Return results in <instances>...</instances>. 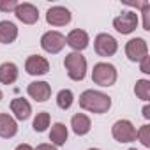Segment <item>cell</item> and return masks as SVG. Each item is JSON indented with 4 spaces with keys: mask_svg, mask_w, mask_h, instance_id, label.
<instances>
[{
    "mask_svg": "<svg viewBox=\"0 0 150 150\" xmlns=\"http://www.w3.org/2000/svg\"><path fill=\"white\" fill-rule=\"evenodd\" d=\"M80 108L85 110V111H90V113H96V115H103V113H108L110 108H111V97L104 92H99V90H94V88H88L85 92L80 94Z\"/></svg>",
    "mask_w": 150,
    "mask_h": 150,
    "instance_id": "cell-1",
    "label": "cell"
},
{
    "mask_svg": "<svg viewBox=\"0 0 150 150\" xmlns=\"http://www.w3.org/2000/svg\"><path fill=\"white\" fill-rule=\"evenodd\" d=\"M64 67L67 71V76L72 81H81L87 76V58L78 51H71L65 55Z\"/></svg>",
    "mask_w": 150,
    "mask_h": 150,
    "instance_id": "cell-2",
    "label": "cell"
},
{
    "mask_svg": "<svg viewBox=\"0 0 150 150\" xmlns=\"http://www.w3.org/2000/svg\"><path fill=\"white\" fill-rule=\"evenodd\" d=\"M117 67L110 62H97L92 69V81L99 87H113L117 83Z\"/></svg>",
    "mask_w": 150,
    "mask_h": 150,
    "instance_id": "cell-3",
    "label": "cell"
},
{
    "mask_svg": "<svg viewBox=\"0 0 150 150\" xmlns=\"http://www.w3.org/2000/svg\"><path fill=\"white\" fill-rule=\"evenodd\" d=\"M111 136L118 143H132L136 141V127L131 120H117L111 125Z\"/></svg>",
    "mask_w": 150,
    "mask_h": 150,
    "instance_id": "cell-4",
    "label": "cell"
},
{
    "mask_svg": "<svg viewBox=\"0 0 150 150\" xmlns=\"http://www.w3.org/2000/svg\"><path fill=\"white\" fill-rule=\"evenodd\" d=\"M138 23H139L138 13H134V11H122L113 20V28L118 34H122V35H129V34H132L138 28Z\"/></svg>",
    "mask_w": 150,
    "mask_h": 150,
    "instance_id": "cell-5",
    "label": "cell"
},
{
    "mask_svg": "<svg viewBox=\"0 0 150 150\" xmlns=\"http://www.w3.org/2000/svg\"><path fill=\"white\" fill-rule=\"evenodd\" d=\"M94 50L99 57H113L118 51V41L110 34L101 32L94 39Z\"/></svg>",
    "mask_w": 150,
    "mask_h": 150,
    "instance_id": "cell-6",
    "label": "cell"
},
{
    "mask_svg": "<svg viewBox=\"0 0 150 150\" xmlns=\"http://www.w3.org/2000/svg\"><path fill=\"white\" fill-rule=\"evenodd\" d=\"M65 46V35L57 32V30H50V32H44L42 37H41V48L50 53V55H57L64 50Z\"/></svg>",
    "mask_w": 150,
    "mask_h": 150,
    "instance_id": "cell-7",
    "label": "cell"
},
{
    "mask_svg": "<svg viewBox=\"0 0 150 150\" xmlns=\"http://www.w3.org/2000/svg\"><path fill=\"white\" fill-rule=\"evenodd\" d=\"M148 55V44L143 37H132L125 44V57L131 62H139Z\"/></svg>",
    "mask_w": 150,
    "mask_h": 150,
    "instance_id": "cell-8",
    "label": "cell"
},
{
    "mask_svg": "<svg viewBox=\"0 0 150 150\" xmlns=\"http://www.w3.org/2000/svg\"><path fill=\"white\" fill-rule=\"evenodd\" d=\"M72 20V14L67 7L64 6H53L46 13V23L51 27H65Z\"/></svg>",
    "mask_w": 150,
    "mask_h": 150,
    "instance_id": "cell-9",
    "label": "cell"
},
{
    "mask_svg": "<svg viewBox=\"0 0 150 150\" xmlns=\"http://www.w3.org/2000/svg\"><path fill=\"white\" fill-rule=\"evenodd\" d=\"M88 42H90V37L81 28H74V30H71L65 35V44L69 48H72V51H78V53H81L83 50H87Z\"/></svg>",
    "mask_w": 150,
    "mask_h": 150,
    "instance_id": "cell-10",
    "label": "cell"
},
{
    "mask_svg": "<svg viewBox=\"0 0 150 150\" xmlns=\"http://www.w3.org/2000/svg\"><path fill=\"white\" fill-rule=\"evenodd\" d=\"M25 71L30 76H44L50 72V62L41 55H30L25 60Z\"/></svg>",
    "mask_w": 150,
    "mask_h": 150,
    "instance_id": "cell-11",
    "label": "cell"
},
{
    "mask_svg": "<svg viewBox=\"0 0 150 150\" xmlns=\"http://www.w3.org/2000/svg\"><path fill=\"white\" fill-rule=\"evenodd\" d=\"M27 94L35 103H46L51 97V85L48 81H32L27 87Z\"/></svg>",
    "mask_w": 150,
    "mask_h": 150,
    "instance_id": "cell-12",
    "label": "cell"
},
{
    "mask_svg": "<svg viewBox=\"0 0 150 150\" xmlns=\"http://www.w3.org/2000/svg\"><path fill=\"white\" fill-rule=\"evenodd\" d=\"M14 16L23 23V25H34L39 21V9L34 6V4H28V2H23L16 7L14 11Z\"/></svg>",
    "mask_w": 150,
    "mask_h": 150,
    "instance_id": "cell-13",
    "label": "cell"
},
{
    "mask_svg": "<svg viewBox=\"0 0 150 150\" xmlns=\"http://www.w3.org/2000/svg\"><path fill=\"white\" fill-rule=\"evenodd\" d=\"M11 111L14 115V120H20V122H25L30 118L32 115V104L23 99V97H14L11 101Z\"/></svg>",
    "mask_w": 150,
    "mask_h": 150,
    "instance_id": "cell-14",
    "label": "cell"
},
{
    "mask_svg": "<svg viewBox=\"0 0 150 150\" xmlns=\"http://www.w3.org/2000/svg\"><path fill=\"white\" fill-rule=\"evenodd\" d=\"M71 127H72V132L74 134L85 136L92 129V120L85 113H76V115H72V118H71Z\"/></svg>",
    "mask_w": 150,
    "mask_h": 150,
    "instance_id": "cell-15",
    "label": "cell"
},
{
    "mask_svg": "<svg viewBox=\"0 0 150 150\" xmlns=\"http://www.w3.org/2000/svg\"><path fill=\"white\" fill-rule=\"evenodd\" d=\"M18 134V122L7 113H0V138H14Z\"/></svg>",
    "mask_w": 150,
    "mask_h": 150,
    "instance_id": "cell-16",
    "label": "cell"
},
{
    "mask_svg": "<svg viewBox=\"0 0 150 150\" xmlns=\"http://www.w3.org/2000/svg\"><path fill=\"white\" fill-rule=\"evenodd\" d=\"M20 76V71H18V65L14 62H4L0 64V83L2 85H13L16 83Z\"/></svg>",
    "mask_w": 150,
    "mask_h": 150,
    "instance_id": "cell-17",
    "label": "cell"
},
{
    "mask_svg": "<svg viewBox=\"0 0 150 150\" xmlns=\"http://www.w3.org/2000/svg\"><path fill=\"white\" fill-rule=\"evenodd\" d=\"M67 138H69V131H67L65 124L55 122V124L51 125V131H50V141H51V145H55V146H64L65 141H67Z\"/></svg>",
    "mask_w": 150,
    "mask_h": 150,
    "instance_id": "cell-18",
    "label": "cell"
},
{
    "mask_svg": "<svg viewBox=\"0 0 150 150\" xmlns=\"http://www.w3.org/2000/svg\"><path fill=\"white\" fill-rule=\"evenodd\" d=\"M16 39H18V27L9 20L0 21V42L2 44H11Z\"/></svg>",
    "mask_w": 150,
    "mask_h": 150,
    "instance_id": "cell-19",
    "label": "cell"
},
{
    "mask_svg": "<svg viewBox=\"0 0 150 150\" xmlns=\"http://www.w3.org/2000/svg\"><path fill=\"white\" fill-rule=\"evenodd\" d=\"M72 103H74V94H72V90H69V88H62L58 94H57V106L60 108V110H69L71 106H72Z\"/></svg>",
    "mask_w": 150,
    "mask_h": 150,
    "instance_id": "cell-20",
    "label": "cell"
},
{
    "mask_svg": "<svg viewBox=\"0 0 150 150\" xmlns=\"http://www.w3.org/2000/svg\"><path fill=\"white\" fill-rule=\"evenodd\" d=\"M134 94L138 99L148 103L150 101V80H138L134 85Z\"/></svg>",
    "mask_w": 150,
    "mask_h": 150,
    "instance_id": "cell-21",
    "label": "cell"
},
{
    "mask_svg": "<svg viewBox=\"0 0 150 150\" xmlns=\"http://www.w3.org/2000/svg\"><path fill=\"white\" fill-rule=\"evenodd\" d=\"M50 122H51L50 113H48V111H41V113H37V115H35L32 127H34V131H35V132H44V131L50 127Z\"/></svg>",
    "mask_w": 150,
    "mask_h": 150,
    "instance_id": "cell-22",
    "label": "cell"
},
{
    "mask_svg": "<svg viewBox=\"0 0 150 150\" xmlns=\"http://www.w3.org/2000/svg\"><path fill=\"white\" fill-rule=\"evenodd\" d=\"M136 138L139 139V143H141L145 148H150V125H148V124L141 125V127L136 131Z\"/></svg>",
    "mask_w": 150,
    "mask_h": 150,
    "instance_id": "cell-23",
    "label": "cell"
},
{
    "mask_svg": "<svg viewBox=\"0 0 150 150\" xmlns=\"http://www.w3.org/2000/svg\"><path fill=\"white\" fill-rule=\"evenodd\" d=\"M20 6L18 0H0V11L2 13H14Z\"/></svg>",
    "mask_w": 150,
    "mask_h": 150,
    "instance_id": "cell-24",
    "label": "cell"
},
{
    "mask_svg": "<svg viewBox=\"0 0 150 150\" xmlns=\"http://www.w3.org/2000/svg\"><path fill=\"white\" fill-rule=\"evenodd\" d=\"M141 14H143V30H150V4L148 2L141 6Z\"/></svg>",
    "mask_w": 150,
    "mask_h": 150,
    "instance_id": "cell-25",
    "label": "cell"
},
{
    "mask_svg": "<svg viewBox=\"0 0 150 150\" xmlns=\"http://www.w3.org/2000/svg\"><path fill=\"white\" fill-rule=\"evenodd\" d=\"M139 71H141L143 74H150V57H148V55L139 60Z\"/></svg>",
    "mask_w": 150,
    "mask_h": 150,
    "instance_id": "cell-26",
    "label": "cell"
},
{
    "mask_svg": "<svg viewBox=\"0 0 150 150\" xmlns=\"http://www.w3.org/2000/svg\"><path fill=\"white\" fill-rule=\"evenodd\" d=\"M34 150H57V146L51 145V143H41V145H37V148H34Z\"/></svg>",
    "mask_w": 150,
    "mask_h": 150,
    "instance_id": "cell-27",
    "label": "cell"
},
{
    "mask_svg": "<svg viewBox=\"0 0 150 150\" xmlns=\"http://www.w3.org/2000/svg\"><path fill=\"white\" fill-rule=\"evenodd\" d=\"M143 118H145V120H150V106H148V104L143 106Z\"/></svg>",
    "mask_w": 150,
    "mask_h": 150,
    "instance_id": "cell-28",
    "label": "cell"
},
{
    "mask_svg": "<svg viewBox=\"0 0 150 150\" xmlns=\"http://www.w3.org/2000/svg\"><path fill=\"white\" fill-rule=\"evenodd\" d=\"M14 150H34V148H32V146H30L28 143H21V145H18V146H16Z\"/></svg>",
    "mask_w": 150,
    "mask_h": 150,
    "instance_id": "cell-29",
    "label": "cell"
},
{
    "mask_svg": "<svg viewBox=\"0 0 150 150\" xmlns=\"http://www.w3.org/2000/svg\"><path fill=\"white\" fill-rule=\"evenodd\" d=\"M2 97H4V92H2V90H0V101H2Z\"/></svg>",
    "mask_w": 150,
    "mask_h": 150,
    "instance_id": "cell-30",
    "label": "cell"
},
{
    "mask_svg": "<svg viewBox=\"0 0 150 150\" xmlns=\"http://www.w3.org/2000/svg\"><path fill=\"white\" fill-rule=\"evenodd\" d=\"M88 150H101V148H88Z\"/></svg>",
    "mask_w": 150,
    "mask_h": 150,
    "instance_id": "cell-31",
    "label": "cell"
},
{
    "mask_svg": "<svg viewBox=\"0 0 150 150\" xmlns=\"http://www.w3.org/2000/svg\"><path fill=\"white\" fill-rule=\"evenodd\" d=\"M129 150H136V148H129Z\"/></svg>",
    "mask_w": 150,
    "mask_h": 150,
    "instance_id": "cell-32",
    "label": "cell"
}]
</instances>
